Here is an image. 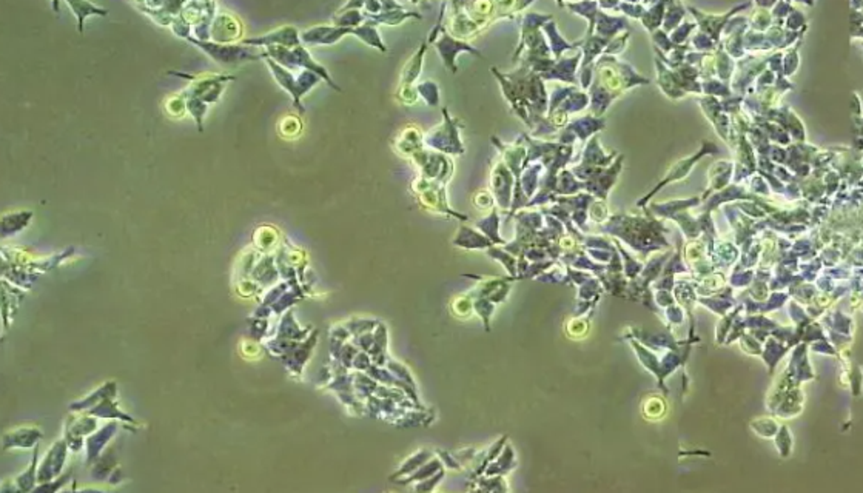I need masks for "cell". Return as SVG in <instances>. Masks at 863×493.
Segmentation results:
<instances>
[{"instance_id": "cell-13", "label": "cell", "mask_w": 863, "mask_h": 493, "mask_svg": "<svg viewBox=\"0 0 863 493\" xmlns=\"http://www.w3.org/2000/svg\"><path fill=\"white\" fill-rule=\"evenodd\" d=\"M418 97L423 99V102L429 106L439 105V88L438 85L432 81H426L415 85Z\"/></svg>"}, {"instance_id": "cell-4", "label": "cell", "mask_w": 863, "mask_h": 493, "mask_svg": "<svg viewBox=\"0 0 863 493\" xmlns=\"http://www.w3.org/2000/svg\"><path fill=\"white\" fill-rule=\"evenodd\" d=\"M244 45L250 47H284V48H296L301 45V34L293 26H281L276 30L270 31L259 38H250L242 40Z\"/></svg>"}, {"instance_id": "cell-14", "label": "cell", "mask_w": 863, "mask_h": 493, "mask_svg": "<svg viewBox=\"0 0 863 493\" xmlns=\"http://www.w3.org/2000/svg\"><path fill=\"white\" fill-rule=\"evenodd\" d=\"M396 97H398V101L401 102V104H404V105H415L418 102V99H419L415 87L398 88Z\"/></svg>"}, {"instance_id": "cell-8", "label": "cell", "mask_w": 863, "mask_h": 493, "mask_svg": "<svg viewBox=\"0 0 863 493\" xmlns=\"http://www.w3.org/2000/svg\"><path fill=\"white\" fill-rule=\"evenodd\" d=\"M352 35H356V38H358L360 40H362L366 45L376 48L378 51L387 53V47L384 45V42L381 39V34H380V31H378V25L373 22V20L367 19L362 25H360L358 28H355V30H352Z\"/></svg>"}, {"instance_id": "cell-2", "label": "cell", "mask_w": 863, "mask_h": 493, "mask_svg": "<svg viewBox=\"0 0 863 493\" xmlns=\"http://www.w3.org/2000/svg\"><path fill=\"white\" fill-rule=\"evenodd\" d=\"M441 111H443L444 122L443 125L435 128L433 131L427 134L426 144L438 149H443V152L446 149L449 153H462V144L458 134V122L451 118L447 108H443Z\"/></svg>"}, {"instance_id": "cell-10", "label": "cell", "mask_w": 863, "mask_h": 493, "mask_svg": "<svg viewBox=\"0 0 863 493\" xmlns=\"http://www.w3.org/2000/svg\"><path fill=\"white\" fill-rule=\"evenodd\" d=\"M367 19L373 20L376 25H389V26H395V25H401L403 22H405L408 19H423L419 13L417 11H405V10H394V11H381L376 16H366Z\"/></svg>"}, {"instance_id": "cell-3", "label": "cell", "mask_w": 863, "mask_h": 493, "mask_svg": "<svg viewBox=\"0 0 863 493\" xmlns=\"http://www.w3.org/2000/svg\"><path fill=\"white\" fill-rule=\"evenodd\" d=\"M432 45L437 48L439 57H441V59H443V63L447 67V70L451 71L452 74L458 73V67H456V57H458L461 53H470V54H474L476 57H483L481 53L478 51L476 48H474L472 45H470L469 42L452 38V35L449 34V31L446 30V28H443V31H441L439 38L435 40Z\"/></svg>"}, {"instance_id": "cell-7", "label": "cell", "mask_w": 863, "mask_h": 493, "mask_svg": "<svg viewBox=\"0 0 863 493\" xmlns=\"http://www.w3.org/2000/svg\"><path fill=\"white\" fill-rule=\"evenodd\" d=\"M427 39L419 45V48L410 57V60L405 63V67L401 73V81H399V88H409V87H415V82L418 81V77L423 71V65H424V56L427 51Z\"/></svg>"}, {"instance_id": "cell-15", "label": "cell", "mask_w": 863, "mask_h": 493, "mask_svg": "<svg viewBox=\"0 0 863 493\" xmlns=\"http://www.w3.org/2000/svg\"><path fill=\"white\" fill-rule=\"evenodd\" d=\"M470 307H472V305H470V299L469 298L456 299V301H455V313L458 314V316H467V314H470Z\"/></svg>"}, {"instance_id": "cell-1", "label": "cell", "mask_w": 863, "mask_h": 493, "mask_svg": "<svg viewBox=\"0 0 863 493\" xmlns=\"http://www.w3.org/2000/svg\"><path fill=\"white\" fill-rule=\"evenodd\" d=\"M196 47L202 49L205 54H209L213 60L218 63H225V65H236L242 62H253L264 59L262 53H255L253 48H245L232 44H218V42H204L193 38H188Z\"/></svg>"}, {"instance_id": "cell-6", "label": "cell", "mask_w": 863, "mask_h": 493, "mask_svg": "<svg viewBox=\"0 0 863 493\" xmlns=\"http://www.w3.org/2000/svg\"><path fill=\"white\" fill-rule=\"evenodd\" d=\"M264 60H266V65L268 67V70L272 71V74L275 77V81L281 85V88L285 90L293 99V106L299 111L304 113V106L301 104V97H299L298 92V81H296V74L293 71H290L287 68H284L280 63H276L273 59L264 53Z\"/></svg>"}, {"instance_id": "cell-5", "label": "cell", "mask_w": 863, "mask_h": 493, "mask_svg": "<svg viewBox=\"0 0 863 493\" xmlns=\"http://www.w3.org/2000/svg\"><path fill=\"white\" fill-rule=\"evenodd\" d=\"M352 34V30L334 25H318L301 33V44L304 45H333L342 38Z\"/></svg>"}, {"instance_id": "cell-9", "label": "cell", "mask_w": 863, "mask_h": 493, "mask_svg": "<svg viewBox=\"0 0 863 493\" xmlns=\"http://www.w3.org/2000/svg\"><path fill=\"white\" fill-rule=\"evenodd\" d=\"M367 17L362 10L352 8L350 5L346 3L342 8L333 16V25L339 28H347V30H355L360 25L366 22Z\"/></svg>"}, {"instance_id": "cell-11", "label": "cell", "mask_w": 863, "mask_h": 493, "mask_svg": "<svg viewBox=\"0 0 863 493\" xmlns=\"http://www.w3.org/2000/svg\"><path fill=\"white\" fill-rule=\"evenodd\" d=\"M67 6H70V8L73 10V14H76V16L79 17V30L81 31H82L85 17H90V16H106V13H108L106 10L101 8V6H96V5H92L90 2H74V3L73 2H67Z\"/></svg>"}, {"instance_id": "cell-12", "label": "cell", "mask_w": 863, "mask_h": 493, "mask_svg": "<svg viewBox=\"0 0 863 493\" xmlns=\"http://www.w3.org/2000/svg\"><path fill=\"white\" fill-rule=\"evenodd\" d=\"M455 244L466 247V248H483V247H487L490 242L487 239H484L481 234L469 230V228L466 227H461L460 236H458V239H455Z\"/></svg>"}]
</instances>
